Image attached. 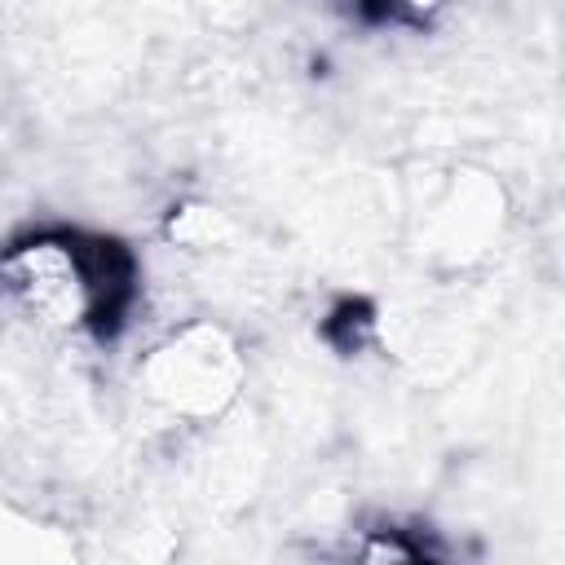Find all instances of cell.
<instances>
[{
  "mask_svg": "<svg viewBox=\"0 0 565 565\" xmlns=\"http://www.w3.org/2000/svg\"><path fill=\"white\" fill-rule=\"evenodd\" d=\"M137 300L141 269L119 238L40 230L0 252V305L40 335H115Z\"/></svg>",
  "mask_w": 565,
  "mask_h": 565,
  "instance_id": "1",
  "label": "cell"
},
{
  "mask_svg": "<svg viewBox=\"0 0 565 565\" xmlns=\"http://www.w3.org/2000/svg\"><path fill=\"white\" fill-rule=\"evenodd\" d=\"M349 565H433V561L402 534H366Z\"/></svg>",
  "mask_w": 565,
  "mask_h": 565,
  "instance_id": "2",
  "label": "cell"
}]
</instances>
